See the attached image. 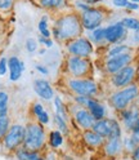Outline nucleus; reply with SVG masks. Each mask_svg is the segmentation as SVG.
Instances as JSON below:
<instances>
[{
	"mask_svg": "<svg viewBox=\"0 0 139 160\" xmlns=\"http://www.w3.org/2000/svg\"><path fill=\"white\" fill-rule=\"evenodd\" d=\"M83 32L84 28L80 21V16L75 11L59 14L55 18L52 28V35L54 36V39L65 44L81 36Z\"/></svg>",
	"mask_w": 139,
	"mask_h": 160,
	"instance_id": "obj_1",
	"label": "nucleus"
},
{
	"mask_svg": "<svg viewBox=\"0 0 139 160\" xmlns=\"http://www.w3.org/2000/svg\"><path fill=\"white\" fill-rule=\"evenodd\" d=\"M139 97V87L133 83L121 89H116L107 98V102L115 111L120 112L122 110L127 108L133 102H135Z\"/></svg>",
	"mask_w": 139,
	"mask_h": 160,
	"instance_id": "obj_2",
	"label": "nucleus"
},
{
	"mask_svg": "<svg viewBox=\"0 0 139 160\" xmlns=\"http://www.w3.org/2000/svg\"><path fill=\"white\" fill-rule=\"evenodd\" d=\"M66 85L74 96L98 97L101 93L98 83L92 78H68Z\"/></svg>",
	"mask_w": 139,
	"mask_h": 160,
	"instance_id": "obj_3",
	"label": "nucleus"
},
{
	"mask_svg": "<svg viewBox=\"0 0 139 160\" xmlns=\"http://www.w3.org/2000/svg\"><path fill=\"white\" fill-rule=\"evenodd\" d=\"M26 128V133H25V139H23V147H26L30 151H39L41 150L45 145V139H46V133H45V128L43 124L39 122H31Z\"/></svg>",
	"mask_w": 139,
	"mask_h": 160,
	"instance_id": "obj_4",
	"label": "nucleus"
},
{
	"mask_svg": "<svg viewBox=\"0 0 139 160\" xmlns=\"http://www.w3.org/2000/svg\"><path fill=\"white\" fill-rule=\"evenodd\" d=\"M66 71L70 78H90L93 72V62L90 58L68 56L66 59Z\"/></svg>",
	"mask_w": 139,
	"mask_h": 160,
	"instance_id": "obj_5",
	"label": "nucleus"
},
{
	"mask_svg": "<svg viewBox=\"0 0 139 160\" xmlns=\"http://www.w3.org/2000/svg\"><path fill=\"white\" fill-rule=\"evenodd\" d=\"M92 129L104 139L122 137V127L120 124V120L115 118H104L101 120H95Z\"/></svg>",
	"mask_w": 139,
	"mask_h": 160,
	"instance_id": "obj_6",
	"label": "nucleus"
},
{
	"mask_svg": "<svg viewBox=\"0 0 139 160\" xmlns=\"http://www.w3.org/2000/svg\"><path fill=\"white\" fill-rule=\"evenodd\" d=\"M66 51L70 56H76V57H83V58H90L95 48L93 42L86 36H79L71 42L66 43Z\"/></svg>",
	"mask_w": 139,
	"mask_h": 160,
	"instance_id": "obj_7",
	"label": "nucleus"
},
{
	"mask_svg": "<svg viewBox=\"0 0 139 160\" xmlns=\"http://www.w3.org/2000/svg\"><path fill=\"white\" fill-rule=\"evenodd\" d=\"M79 16H80V21H81L84 31H89V32L98 27H101L107 17L103 9L95 5L90 7L88 11L83 13H79Z\"/></svg>",
	"mask_w": 139,
	"mask_h": 160,
	"instance_id": "obj_8",
	"label": "nucleus"
},
{
	"mask_svg": "<svg viewBox=\"0 0 139 160\" xmlns=\"http://www.w3.org/2000/svg\"><path fill=\"white\" fill-rule=\"evenodd\" d=\"M26 128L22 124H12L9 127L7 134L3 138V145L4 148L8 151H14L18 147L23 145Z\"/></svg>",
	"mask_w": 139,
	"mask_h": 160,
	"instance_id": "obj_9",
	"label": "nucleus"
},
{
	"mask_svg": "<svg viewBox=\"0 0 139 160\" xmlns=\"http://www.w3.org/2000/svg\"><path fill=\"white\" fill-rule=\"evenodd\" d=\"M135 78H137V66L130 63L126 67L121 68L118 72L111 75L110 83L115 89H121V88H125L127 85L133 84Z\"/></svg>",
	"mask_w": 139,
	"mask_h": 160,
	"instance_id": "obj_10",
	"label": "nucleus"
},
{
	"mask_svg": "<svg viewBox=\"0 0 139 160\" xmlns=\"http://www.w3.org/2000/svg\"><path fill=\"white\" fill-rule=\"evenodd\" d=\"M133 61H134L133 52H127V53H122V54H118V56L108 57L104 61V72L111 76V75L118 72L121 68L126 67L127 65L133 63Z\"/></svg>",
	"mask_w": 139,
	"mask_h": 160,
	"instance_id": "obj_11",
	"label": "nucleus"
},
{
	"mask_svg": "<svg viewBox=\"0 0 139 160\" xmlns=\"http://www.w3.org/2000/svg\"><path fill=\"white\" fill-rule=\"evenodd\" d=\"M104 31H106V43H107V45L125 43V40L127 39V32H129L127 30L121 25L120 21L106 26Z\"/></svg>",
	"mask_w": 139,
	"mask_h": 160,
	"instance_id": "obj_12",
	"label": "nucleus"
},
{
	"mask_svg": "<svg viewBox=\"0 0 139 160\" xmlns=\"http://www.w3.org/2000/svg\"><path fill=\"white\" fill-rule=\"evenodd\" d=\"M76 110L72 112L74 115V122L77 125V128L83 129V131H86V129H92L94 123H95V119L93 118V115L89 112V110L85 107H80V106H76Z\"/></svg>",
	"mask_w": 139,
	"mask_h": 160,
	"instance_id": "obj_13",
	"label": "nucleus"
},
{
	"mask_svg": "<svg viewBox=\"0 0 139 160\" xmlns=\"http://www.w3.org/2000/svg\"><path fill=\"white\" fill-rule=\"evenodd\" d=\"M120 114V122L124 125V128L127 132L132 131V128L135 125V123L139 120V105L138 103H132L127 108L122 110L118 112Z\"/></svg>",
	"mask_w": 139,
	"mask_h": 160,
	"instance_id": "obj_14",
	"label": "nucleus"
},
{
	"mask_svg": "<svg viewBox=\"0 0 139 160\" xmlns=\"http://www.w3.org/2000/svg\"><path fill=\"white\" fill-rule=\"evenodd\" d=\"M32 87H34V92L36 93V96L44 99V101H50L55 96L52 84L45 79H36Z\"/></svg>",
	"mask_w": 139,
	"mask_h": 160,
	"instance_id": "obj_15",
	"label": "nucleus"
},
{
	"mask_svg": "<svg viewBox=\"0 0 139 160\" xmlns=\"http://www.w3.org/2000/svg\"><path fill=\"white\" fill-rule=\"evenodd\" d=\"M85 108L89 110V112L93 115V118L95 120H101V119L107 118V106L101 99H98V97H88Z\"/></svg>",
	"mask_w": 139,
	"mask_h": 160,
	"instance_id": "obj_16",
	"label": "nucleus"
},
{
	"mask_svg": "<svg viewBox=\"0 0 139 160\" xmlns=\"http://www.w3.org/2000/svg\"><path fill=\"white\" fill-rule=\"evenodd\" d=\"M25 71V63L17 56H12L8 58V74L11 82H18Z\"/></svg>",
	"mask_w": 139,
	"mask_h": 160,
	"instance_id": "obj_17",
	"label": "nucleus"
},
{
	"mask_svg": "<svg viewBox=\"0 0 139 160\" xmlns=\"http://www.w3.org/2000/svg\"><path fill=\"white\" fill-rule=\"evenodd\" d=\"M102 148H103V154L107 158L118 156L122 151V137L107 138L102 146Z\"/></svg>",
	"mask_w": 139,
	"mask_h": 160,
	"instance_id": "obj_18",
	"label": "nucleus"
},
{
	"mask_svg": "<svg viewBox=\"0 0 139 160\" xmlns=\"http://www.w3.org/2000/svg\"><path fill=\"white\" fill-rule=\"evenodd\" d=\"M83 139H84V143L86 146H89L90 148H99L102 147L106 139L103 137H101L98 133H95L93 129H86L83 133Z\"/></svg>",
	"mask_w": 139,
	"mask_h": 160,
	"instance_id": "obj_19",
	"label": "nucleus"
},
{
	"mask_svg": "<svg viewBox=\"0 0 139 160\" xmlns=\"http://www.w3.org/2000/svg\"><path fill=\"white\" fill-rule=\"evenodd\" d=\"M37 2H39V5L43 9L50 11V12L61 11L67 4V0H37Z\"/></svg>",
	"mask_w": 139,
	"mask_h": 160,
	"instance_id": "obj_20",
	"label": "nucleus"
},
{
	"mask_svg": "<svg viewBox=\"0 0 139 160\" xmlns=\"http://www.w3.org/2000/svg\"><path fill=\"white\" fill-rule=\"evenodd\" d=\"M127 52H132V47L125 44V43L108 45L107 49H106V58L118 56V54H122V53H127Z\"/></svg>",
	"mask_w": 139,
	"mask_h": 160,
	"instance_id": "obj_21",
	"label": "nucleus"
},
{
	"mask_svg": "<svg viewBox=\"0 0 139 160\" xmlns=\"http://www.w3.org/2000/svg\"><path fill=\"white\" fill-rule=\"evenodd\" d=\"M93 42V44H97L99 47H103V45H107L106 43V31H104V27L101 26L93 31H90V38H89Z\"/></svg>",
	"mask_w": 139,
	"mask_h": 160,
	"instance_id": "obj_22",
	"label": "nucleus"
},
{
	"mask_svg": "<svg viewBox=\"0 0 139 160\" xmlns=\"http://www.w3.org/2000/svg\"><path fill=\"white\" fill-rule=\"evenodd\" d=\"M63 141H65L63 133L59 132L58 129L52 131L48 136V142H49V146H50L52 148H59L63 145Z\"/></svg>",
	"mask_w": 139,
	"mask_h": 160,
	"instance_id": "obj_23",
	"label": "nucleus"
},
{
	"mask_svg": "<svg viewBox=\"0 0 139 160\" xmlns=\"http://www.w3.org/2000/svg\"><path fill=\"white\" fill-rule=\"evenodd\" d=\"M17 160H34L39 158V151H30L26 147H18L16 150Z\"/></svg>",
	"mask_w": 139,
	"mask_h": 160,
	"instance_id": "obj_24",
	"label": "nucleus"
},
{
	"mask_svg": "<svg viewBox=\"0 0 139 160\" xmlns=\"http://www.w3.org/2000/svg\"><path fill=\"white\" fill-rule=\"evenodd\" d=\"M120 22L121 25L127 30V31H139V19L135 18V17H130V16H127V17H124L120 19Z\"/></svg>",
	"mask_w": 139,
	"mask_h": 160,
	"instance_id": "obj_25",
	"label": "nucleus"
},
{
	"mask_svg": "<svg viewBox=\"0 0 139 160\" xmlns=\"http://www.w3.org/2000/svg\"><path fill=\"white\" fill-rule=\"evenodd\" d=\"M37 30L41 36L44 38H52V30L49 28V18L48 16H43L37 23Z\"/></svg>",
	"mask_w": 139,
	"mask_h": 160,
	"instance_id": "obj_26",
	"label": "nucleus"
},
{
	"mask_svg": "<svg viewBox=\"0 0 139 160\" xmlns=\"http://www.w3.org/2000/svg\"><path fill=\"white\" fill-rule=\"evenodd\" d=\"M53 122L57 127V129L59 132H62L63 134H68L70 133V127H68V120H66L65 118H62L61 115H58V114H54L53 116Z\"/></svg>",
	"mask_w": 139,
	"mask_h": 160,
	"instance_id": "obj_27",
	"label": "nucleus"
},
{
	"mask_svg": "<svg viewBox=\"0 0 139 160\" xmlns=\"http://www.w3.org/2000/svg\"><path fill=\"white\" fill-rule=\"evenodd\" d=\"M54 108H55V114L61 115L62 118H65L66 120H68V114H67V106L63 103L62 98L59 96H54Z\"/></svg>",
	"mask_w": 139,
	"mask_h": 160,
	"instance_id": "obj_28",
	"label": "nucleus"
},
{
	"mask_svg": "<svg viewBox=\"0 0 139 160\" xmlns=\"http://www.w3.org/2000/svg\"><path fill=\"white\" fill-rule=\"evenodd\" d=\"M9 111V94L7 91H0V116H7Z\"/></svg>",
	"mask_w": 139,
	"mask_h": 160,
	"instance_id": "obj_29",
	"label": "nucleus"
},
{
	"mask_svg": "<svg viewBox=\"0 0 139 160\" xmlns=\"http://www.w3.org/2000/svg\"><path fill=\"white\" fill-rule=\"evenodd\" d=\"M9 127H11V119L9 116H0V141H3L4 136L7 134Z\"/></svg>",
	"mask_w": 139,
	"mask_h": 160,
	"instance_id": "obj_30",
	"label": "nucleus"
},
{
	"mask_svg": "<svg viewBox=\"0 0 139 160\" xmlns=\"http://www.w3.org/2000/svg\"><path fill=\"white\" fill-rule=\"evenodd\" d=\"M37 45H39L37 40H35V39H32V38H28V39L26 40V43H25V48H26V51H27L30 54H34V53L37 52Z\"/></svg>",
	"mask_w": 139,
	"mask_h": 160,
	"instance_id": "obj_31",
	"label": "nucleus"
},
{
	"mask_svg": "<svg viewBox=\"0 0 139 160\" xmlns=\"http://www.w3.org/2000/svg\"><path fill=\"white\" fill-rule=\"evenodd\" d=\"M138 145L133 141V138L130 137V136H127V137H125L124 139H122V150H125V151H127V152H133V150L137 147Z\"/></svg>",
	"mask_w": 139,
	"mask_h": 160,
	"instance_id": "obj_32",
	"label": "nucleus"
},
{
	"mask_svg": "<svg viewBox=\"0 0 139 160\" xmlns=\"http://www.w3.org/2000/svg\"><path fill=\"white\" fill-rule=\"evenodd\" d=\"M90 7L92 5L85 3L84 0H75V12H77V13H83V12L88 11Z\"/></svg>",
	"mask_w": 139,
	"mask_h": 160,
	"instance_id": "obj_33",
	"label": "nucleus"
},
{
	"mask_svg": "<svg viewBox=\"0 0 139 160\" xmlns=\"http://www.w3.org/2000/svg\"><path fill=\"white\" fill-rule=\"evenodd\" d=\"M14 0H0V12H8L13 8Z\"/></svg>",
	"mask_w": 139,
	"mask_h": 160,
	"instance_id": "obj_34",
	"label": "nucleus"
},
{
	"mask_svg": "<svg viewBox=\"0 0 139 160\" xmlns=\"http://www.w3.org/2000/svg\"><path fill=\"white\" fill-rule=\"evenodd\" d=\"M36 120H37V122L40 123V124H43V125L45 127V125L49 124V122H50V116H49V112L46 111V110H44V111L36 118Z\"/></svg>",
	"mask_w": 139,
	"mask_h": 160,
	"instance_id": "obj_35",
	"label": "nucleus"
},
{
	"mask_svg": "<svg viewBox=\"0 0 139 160\" xmlns=\"http://www.w3.org/2000/svg\"><path fill=\"white\" fill-rule=\"evenodd\" d=\"M37 43L43 44L45 48H52V47H53V44H54V42H53V39H52V38H44V36H41V35L39 36Z\"/></svg>",
	"mask_w": 139,
	"mask_h": 160,
	"instance_id": "obj_36",
	"label": "nucleus"
},
{
	"mask_svg": "<svg viewBox=\"0 0 139 160\" xmlns=\"http://www.w3.org/2000/svg\"><path fill=\"white\" fill-rule=\"evenodd\" d=\"M44 106H43V103H40V102H35L34 105H32V108H31V111H32V114H34V116L35 118H37L39 115H40L43 111H44Z\"/></svg>",
	"mask_w": 139,
	"mask_h": 160,
	"instance_id": "obj_37",
	"label": "nucleus"
},
{
	"mask_svg": "<svg viewBox=\"0 0 139 160\" xmlns=\"http://www.w3.org/2000/svg\"><path fill=\"white\" fill-rule=\"evenodd\" d=\"M8 72V58H0V76H4Z\"/></svg>",
	"mask_w": 139,
	"mask_h": 160,
	"instance_id": "obj_38",
	"label": "nucleus"
},
{
	"mask_svg": "<svg viewBox=\"0 0 139 160\" xmlns=\"http://www.w3.org/2000/svg\"><path fill=\"white\" fill-rule=\"evenodd\" d=\"M125 9H126L127 12H135V11H138V9H139V4L135 3V2H132V0H130V2L126 4Z\"/></svg>",
	"mask_w": 139,
	"mask_h": 160,
	"instance_id": "obj_39",
	"label": "nucleus"
},
{
	"mask_svg": "<svg viewBox=\"0 0 139 160\" xmlns=\"http://www.w3.org/2000/svg\"><path fill=\"white\" fill-rule=\"evenodd\" d=\"M111 2H112L113 7H116V8H125L130 0H111Z\"/></svg>",
	"mask_w": 139,
	"mask_h": 160,
	"instance_id": "obj_40",
	"label": "nucleus"
},
{
	"mask_svg": "<svg viewBox=\"0 0 139 160\" xmlns=\"http://www.w3.org/2000/svg\"><path fill=\"white\" fill-rule=\"evenodd\" d=\"M36 71L37 72H40L41 75H48L49 74V70H48V67L46 66H44V65H36Z\"/></svg>",
	"mask_w": 139,
	"mask_h": 160,
	"instance_id": "obj_41",
	"label": "nucleus"
},
{
	"mask_svg": "<svg viewBox=\"0 0 139 160\" xmlns=\"http://www.w3.org/2000/svg\"><path fill=\"white\" fill-rule=\"evenodd\" d=\"M130 155H132V160H139V145L133 150Z\"/></svg>",
	"mask_w": 139,
	"mask_h": 160,
	"instance_id": "obj_42",
	"label": "nucleus"
},
{
	"mask_svg": "<svg viewBox=\"0 0 139 160\" xmlns=\"http://www.w3.org/2000/svg\"><path fill=\"white\" fill-rule=\"evenodd\" d=\"M130 137L137 145H139V132H130Z\"/></svg>",
	"mask_w": 139,
	"mask_h": 160,
	"instance_id": "obj_43",
	"label": "nucleus"
},
{
	"mask_svg": "<svg viewBox=\"0 0 139 160\" xmlns=\"http://www.w3.org/2000/svg\"><path fill=\"white\" fill-rule=\"evenodd\" d=\"M84 2L85 3H88L89 5H97V4H99V3H102L103 2V0H84Z\"/></svg>",
	"mask_w": 139,
	"mask_h": 160,
	"instance_id": "obj_44",
	"label": "nucleus"
},
{
	"mask_svg": "<svg viewBox=\"0 0 139 160\" xmlns=\"http://www.w3.org/2000/svg\"><path fill=\"white\" fill-rule=\"evenodd\" d=\"M132 38H133V42L138 44V43H139V31H133Z\"/></svg>",
	"mask_w": 139,
	"mask_h": 160,
	"instance_id": "obj_45",
	"label": "nucleus"
},
{
	"mask_svg": "<svg viewBox=\"0 0 139 160\" xmlns=\"http://www.w3.org/2000/svg\"><path fill=\"white\" fill-rule=\"evenodd\" d=\"M45 49H40V51H39V54H40V56H43V54H45Z\"/></svg>",
	"mask_w": 139,
	"mask_h": 160,
	"instance_id": "obj_46",
	"label": "nucleus"
},
{
	"mask_svg": "<svg viewBox=\"0 0 139 160\" xmlns=\"http://www.w3.org/2000/svg\"><path fill=\"white\" fill-rule=\"evenodd\" d=\"M132 2H135V3H138V4H139V0H132Z\"/></svg>",
	"mask_w": 139,
	"mask_h": 160,
	"instance_id": "obj_47",
	"label": "nucleus"
},
{
	"mask_svg": "<svg viewBox=\"0 0 139 160\" xmlns=\"http://www.w3.org/2000/svg\"><path fill=\"white\" fill-rule=\"evenodd\" d=\"M37 160H45V159H43V158H39V159H37Z\"/></svg>",
	"mask_w": 139,
	"mask_h": 160,
	"instance_id": "obj_48",
	"label": "nucleus"
}]
</instances>
